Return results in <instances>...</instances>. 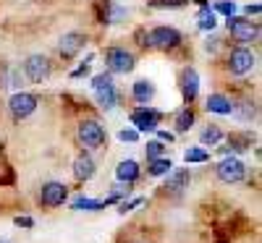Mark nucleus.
I'll list each match as a JSON object with an SVG mask.
<instances>
[{"label": "nucleus", "mask_w": 262, "mask_h": 243, "mask_svg": "<svg viewBox=\"0 0 262 243\" xmlns=\"http://www.w3.org/2000/svg\"><path fill=\"white\" fill-rule=\"evenodd\" d=\"M184 160H186V162H207V160H210V154H207L205 149H186Z\"/></svg>", "instance_id": "nucleus-24"}, {"label": "nucleus", "mask_w": 262, "mask_h": 243, "mask_svg": "<svg viewBox=\"0 0 262 243\" xmlns=\"http://www.w3.org/2000/svg\"><path fill=\"white\" fill-rule=\"evenodd\" d=\"M221 139H223V131L217 128V126H207L202 134H200V141H202L205 147H215Z\"/></svg>", "instance_id": "nucleus-19"}, {"label": "nucleus", "mask_w": 262, "mask_h": 243, "mask_svg": "<svg viewBox=\"0 0 262 243\" xmlns=\"http://www.w3.org/2000/svg\"><path fill=\"white\" fill-rule=\"evenodd\" d=\"M74 175H76V181H90L95 175V160L90 154H79L74 160Z\"/></svg>", "instance_id": "nucleus-13"}, {"label": "nucleus", "mask_w": 262, "mask_h": 243, "mask_svg": "<svg viewBox=\"0 0 262 243\" xmlns=\"http://www.w3.org/2000/svg\"><path fill=\"white\" fill-rule=\"evenodd\" d=\"M228 32L236 42H257L259 39V27L257 21H249V18H238V16H228Z\"/></svg>", "instance_id": "nucleus-1"}, {"label": "nucleus", "mask_w": 262, "mask_h": 243, "mask_svg": "<svg viewBox=\"0 0 262 243\" xmlns=\"http://www.w3.org/2000/svg\"><path fill=\"white\" fill-rule=\"evenodd\" d=\"M50 60L45 55H29L24 60V74L32 84H42V81H48L50 79Z\"/></svg>", "instance_id": "nucleus-6"}, {"label": "nucleus", "mask_w": 262, "mask_h": 243, "mask_svg": "<svg viewBox=\"0 0 262 243\" xmlns=\"http://www.w3.org/2000/svg\"><path fill=\"white\" fill-rule=\"evenodd\" d=\"M254 115H257L254 102H242V107H238V118H242V120H252Z\"/></svg>", "instance_id": "nucleus-25"}, {"label": "nucleus", "mask_w": 262, "mask_h": 243, "mask_svg": "<svg viewBox=\"0 0 262 243\" xmlns=\"http://www.w3.org/2000/svg\"><path fill=\"white\" fill-rule=\"evenodd\" d=\"M86 45V37L81 32H69V34H63L60 42H58V53L66 58V60H71L79 55V50Z\"/></svg>", "instance_id": "nucleus-11"}, {"label": "nucleus", "mask_w": 262, "mask_h": 243, "mask_svg": "<svg viewBox=\"0 0 262 243\" xmlns=\"http://www.w3.org/2000/svg\"><path fill=\"white\" fill-rule=\"evenodd\" d=\"M116 175H118V181H123V183H134L139 178V165L134 160H123L116 167Z\"/></svg>", "instance_id": "nucleus-16"}, {"label": "nucleus", "mask_w": 262, "mask_h": 243, "mask_svg": "<svg viewBox=\"0 0 262 243\" xmlns=\"http://www.w3.org/2000/svg\"><path fill=\"white\" fill-rule=\"evenodd\" d=\"M105 63H107V71H111V74H131V71H134V55L121 50V47L107 50Z\"/></svg>", "instance_id": "nucleus-8"}, {"label": "nucleus", "mask_w": 262, "mask_h": 243, "mask_svg": "<svg viewBox=\"0 0 262 243\" xmlns=\"http://www.w3.org/2000/svg\"><path fill=\"white\" fill-rule=\"evenodd\" d=\"M191 123H194V113L186 107V110H181V113L176 115V131L179 134H184V131H189L191 128Z\"/></svg>", "instance_id": "nucleus-21"}, {"label": "nucleus", "mask_w": 262, "mask_h": 243, "mask_svg": "<svg viewBox=\"0 0 262 243\" xmlns=\"http://www.w3.org/2000/svg\"><path fill=\"white\" fill-rule=\"evenodd\" d=\"M152 97H155V86H152L149 81H144V79H142V81H137V84H134V100H137V102L147 105Z\"/></svg>", "instance_id": "nucleus-18"}, {"label": "nucleus", "mask_w": 262, "mask_h": 243, "mask_svg": "<svg viewBox=\"0 0 262 243\" xmlns=\"http://www.w3.org/2000/svg\"><path fill=\"white\" fill-rule=\"evenodd\" d=\"M37 102L39 100L34 94H29V92H16L11 97V102H8V110H11V115L16 120H24V118H29L34 110H37Z\"/></svg>", "instance_id": "nucleus-7"}, {"label": "nucleus", "mask_w": 262, "mask_h": 243, "mask_svg": "<svg viewBox=\"0 0 262 243\" xmlns=\"http://www.w3.org/2000/svg\"><path fill=\"white\" fill-rule=\"evenodd\" d=\"M86 71H90V65H86V63H84V65H81V68H76V71H74L71 76H84Z\"/></svg>", "instance_id": "nucleus-30"}, {"label": "nucleus", "mask_w": 262, "mask_h": 243, "mask_svg": "<svg viewBox=\"0 0 262 243\" xmlns=\"http://www.w3.org/2000/svg\"><path fill=\"white\" fill-rule=\"evenodd\" d=\"M181 79H184V100L191 102L196 97V92H200V76H196L194 68H186Z\"/></svg>", "instance_id": "nucleus-15"}, {"label": "nucleus", "mask_w": 262, "mask_h": 243, "mask_svg": "<svg viewBox=\"0 0 262 243\" xmlns=\"http://www.w3.org/2000/svg\"><path fill=\"white\" fill-rule=\"evenodd\" d=\"M215 11L226 13V16H233L236 13V3H233V0H231V3H228V0H221V3H215Z\"/></svg>", "instance_id": "nucleus-27"}, {"label": "nucleus", "mask_w": 262, "mask_h": 243, "mask_svg": "<svg viewBox=\"0 0 262 243\" xmlns=\"http://www.w3.org/2000/svg\"><path fill=\"white\" fill-rule=\"evenodd\" d=\"M207 110L215 115H231L233 113V102L226 94H210L207 97Z\"/></svg>", "instance_id": "nucleus-14"}, {"label": "nucleus", "mask_w": 262, "mask_h": 243, "mask_svg": "<svg viewBox=\"0 0 262 243\" xmlns=\"http://www.w3.org/2000/svg\"><path fill=\"white\" fill-rule=\"evenodd\" d=\"M16 225H24V228H32L34 223H32L29 217H16Z\"/></svg>", "instance_id": "nucleus-29"}, {"label": "nucleus", "mask_w": 262, "mask_h": 243, "mask_svg": "<svg viewBox=\"0 0 262 243\" xmlns=\"http://www.w3.org/2000/svg\"><path fill=\"white\" fill-rule=\"evenodd\" d=\"M170 167H173V162L170 160H165V157H158V160H149V167H147V173L149 175H168L170 173Z\"/></svg>", "instance_id": "nucleus-20"}, {"label": "nucleus", "mask_w": 262, "mask_h": 243, "mask_svg": "<svg viewBox=\"0 0 262 243\" xmlns=\"http://www.w3.org/2000/svg\"><path fill=\"white\" fill-rule=\"evenodd\" d=\"M158 120H160V113L158 110H149V107H142V110H134V113H131V123H134L139 131H155Z\"/></svg>", "instance_id": "nucleus-12"}, {"label": "nucleus", "mask_w": 262, "mask_h": 243, "mask_svg": "<svg viewBox=\"0 0 262 243\" xmlns=\"http://www.w3.org/2000/svg\"><path fill=\"white\" fill-rule=\"evenodd\" d=\"M121 139L123 141H137V131H121Z\"/></svg>", "instance_id": "nucleus-28"}, {"label": "nucleus", "mask_w": 262, "mask_h": 243, "mask_svg": "<svg viewBox=\"0 0 262 243\" xmlns=\"http://www.w3.org/2000/svg\"><path fill=\"white\" fill-rule=\"evenodd\" d=\"M247 13H249V16H257V13H259V6H247Z\"/></svg>", "instance_id": "nucleus-32"}, {"label": "nucleus", "mask_w": 262, "mask_h": 243, "mask_svg": "<svg viewBox=\"0 0 262 243\" xmlns=\"http://www.w3.org/2000/svg\"><path fill=\"white\" fill-rule=\"evenodd\" d=\"M217 173V181H223V183H238V181H244V162L242 160H236V157H226L221 165L215 167Z\"/></svg>", "instance_id": "nucleus-9"}, {"label": "nucleus", "mask_w": 262, "mask_h": 243, "mask_svg": "<svg viewBox=\"0 0 262 243\" xmlns=\"http://www.w3.org/2000/svg\"><path fill=\"white\" fill-rule=\"evenodd\" d=\"M158 136H160V141H173V134H168V131H160Z\"/></svg>", "instance_id": "nucleus-31"}, {"label": "nucleus", "mask_w": 262, "mask_h": 243, "mask_svg": "<svg viewBox=\"0 0 262 243\" xmlns=\"http://www.w3.org/2000/svg\"><path fill=\"white\" fill-rule=\"evenodd\" d=\"M215 11H210V8H202L200 11V29H205V32H210V29H215Z\"/></svg>", "instance_id": "nucleus-22"}, {"label": "nucleus", "mask_w": 262, "mask_h": 243, "mask_svg": "<svg viewBox=\"0 0 262 243\" xmlns=\"http://www.w3.org/2000/svg\"><path fill=\"white\" fill-rule=\"evenodd\" d=\"M163 152H165V147H163V141H160V139H158V141H149V144L144 147L147 160H158V157H163Z\"/></svg>", "instance_id": "nucleus-23"}, {"label": "nucleus", "mask_w": 262, "mask_h": 243, "mask_svg": "<svg viewBox=\"0 0 262 243\" xmlns=\"http://www.w3.org/2000/svg\"><path fill=\"white\" fill-rule=\"evenodd\" d=\"M181 42V34L173 29V27H155L149 34H147V42L144 45L149 47H158V50H173Z\"/></svg>", "instance_id": "nucleus-4"}, {"label": "nucleus", "mask_w": 262, "mask_h": 243, "mask_svg": "<svg viewBox=\"0 0 262 243\" xmlns=\"http://www.w3.org/2000/svg\"><path fill=\"white\" fill-rule=\"evenodd\" d=\"M79 141H81L86 149H100V147L107 141L105 126L97 123V120H81V123H79Z\"/></svg>", "instance_id": "nucleus-2"}, {"label": "nucleus", "mask_w": 262, "mask_h": 243, "mask_svg": "<svg viewBox=\"0 0 262 243\" xmlns=\"http://www.w3.org/2000/svg\"><path fill=\"white\" fill-rule=\"evenodd\" d=\"M66 196H69V188H66L63 183L48 181L39 191V202H42V207H60L66 202Z\"/></svg>", "instance_id": "nucleus-10"}, {"label": "nucleus", "mask_w": 262, "mask_h": 243, "mask_svg": "<svg viewBox=\"0 0 262 243\" xmlns=\"http://www.w3.org/2000/svg\"><path fill=\"white\" fill-rule=\"evenodd\" d=\"M92 86H95V94H97V102L102 110H111L116 107V86H113V76L111 74H97L92 79Z\"/></svg>", "instance_id": "nucleus-3"}, {"label": "nucleus", "mask_w": 262, "mask_h": 243, "mask_svg": "<svg viewBox=\"0 0 262 243\" xmlns=\"http://www.w3.org/2000/svg\"><path fill=\"white\" fill-rule=\"evenodd\" d=\"M254 63H257V55H254L249 47H236V50H231V55H228V68H231L233 76L249 74V71L254 68Z\"/></svg>", "instance_id": "nucleus-5"}, {"label": "nucleus", "mask_w": 262, "mask_h": 243, "mask_svg": "<svg viewBox=\"0 0 262 243\" xmlns=\"http://www.w3.org/2000/svg\"><path fill=\"white\" fill-rule=\"evenodd\" d=\"M189 181H191L189 170H176V173H168V183H165V188L179 193V191L189 188Z\"/></svg>", "instance_id": "nucleus-17"}, {"label": "nucleus", "mask_w": 262, "mask_h": 243, "mask_svg": "<svg viewBox=\"0 0 262 243\" xmlns=\"http://www.w3.org/2000/svg\"><path fill=\"white\" fill-rule=\"evenodd\" d=\"M107 8H111V16H107L105 21H111V24H113V21H121V18L128 16V11L121 8V6H116V3H107Z\"/></svg>", "instance_id": "nucleus-26"}]
</instances>
